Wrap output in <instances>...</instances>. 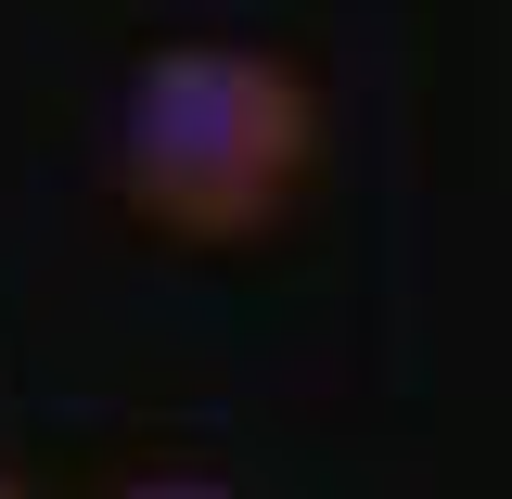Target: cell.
<instances>
[{
    "label": "cell",
    "instance_id": "obj_1",
    "mask_svg": "<svg viewBox=\"0 0 512 499\" xmlns=\"http://www.w3.org/2000/svg\"><path fill=\"white\" fill-rule=\"evenodd\" d=\"M320 167V90L282 52L244 39H180L128 77L116 116V192L167 244H256L295 218Z\"/></svg>",
    "mask_w": 512,
    "mask_h": 499
},
{
    "label": "cell",
    "instance_id": "obj_3",
    "mask_svg": "<svg viewBox=\"0 0 512 499\" xmlns=\"http://www.w3.org/2000/svg\"><path fill=\"white\" fill-rule=\"evenodd\" d=\"M0 499H26V487H13V474H0Z\"/></svg>",
    "mask_w": 512,
    "mask_h": 499
},
{
    "label": "cell",
    "instance_id": "obj_2",
    "mask_svg": "<svg viewBox=\"0 0 512 499\" xmlns=\"http://www.w3.org/2000/svg\"><path fill=\"white\" fill-rule=\"evenodd\" d=\"M116 499H244V487H192V474H154V487H116Z\"/></svg>",
    "mask_w": 512,
    "mask_h": 499
}]
</instances>
